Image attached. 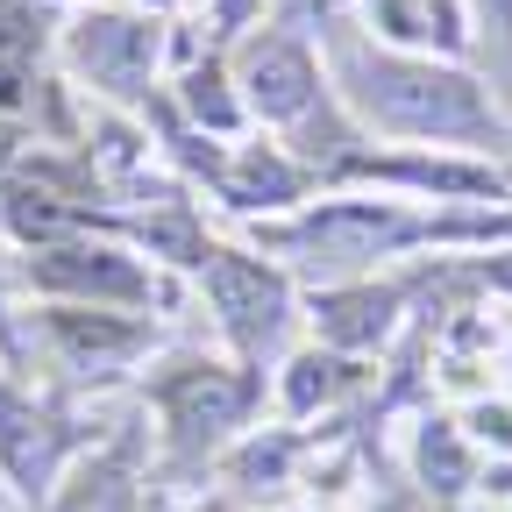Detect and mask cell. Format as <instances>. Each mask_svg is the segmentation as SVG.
<instances>
[{"instance_id": "8992f818", "label": "cell", "mask_w": 512, "mask_h": 512, "mask_svg": "<svg viewBox=\"0 0 512 512\" xmlns=\"http://www.w3.org/2000/svg\"><path fill=\"white\" fill-rule=\"evenodd\" d=\"M150 57H157V29H143V22H121V15L79 22V64L100 86H114V93H136V79L150 72Z\"/></svg>"}, {"instance_id": "ba28073f", "label": "cell", "mask_w": 512, "mask_h": 512, "mask_svg": "<svg viewBox=\"0 0 512 512\" xmlns=\"http://www.w3.org/2000/svg\"><path fill=\"white\" fill-rule=\"evenodd\" d=\"M36 278L64 285V292H107V299H143L150 292V278L128 264L121 249H43Z\"/></svg>"}, {"instance_id": "277c9868", "label": "cell", "mask_w": 512, "mask_h": 512, "mask_svg": "<svg viewBox=\"0 0 512 512\" xmlns=\"http://www.w3.org/2000/svg\"><path fill=\"white\" fill-rule=\"evenodd\" d=\"M157 406L171 413V427H178L185 441H214L221 427H235V420H242L249 384H242V377H228L221 363H185V370H171V377L157 384Z\"/></svg>"}, {"instance_id": "9a60e30c", "label": "cell", "mask_w": 512, "mask_h": 512, "mask_svg": "<svg viewBox=\"0 0 512 512\" xmlns=\"http://www.w3.org/2000/svg\"><path fill=\"white\" fill-rule=\"evenodd\" d=\"M484 278H491V285H505V292H512V256H498V264H484Z\"/></svg>"}, {"instance_id": "6da1fadb", "label": "cell", "mask_w": 512, "mask_h": 512, "mask_svg": "<svg viewBox=\"0 0 512 512\" xmlns=\"http://www.w3.org/2000/svg\"><path fill=\"white\" fill-rule=\"evenodd\" d=\"M342 79L356 93V107L399 136H498L491 100L463 79L441 72L427 57H377V50H349Z\"/></svg>"}, {"instance_id": "30bf717a", "label": "cell", "mask_w": 512, "mask_h": 512, "mask_svg": "<svg viewBox=\"0 0 512 512\" xmlns=\"http://www.w3.org/2000/svg\"><path fill=\"white\" fill-rule=\"evenodd\" d=\"M420 477H427V491H441V498H456V491L470 484V456H463V441H456V427H448V420H427V434H420Z\"/></svg>"}, {"instance_id": "5b68a950", "label": "cell", "mask_w": 512, "mask_h": 512, "mask_svg": "<svg viewBox=\"0 0 512 512\" xmlns=\"http://www.w3.org/2000/svg\"><path fill=\"white\" fill-rule=\"evenodd\" d=\"M242 86H249V107L264 114V121H299L313 107V57L285 36H256L242 50Z\"/></svg>"}, {"instance_id": "3957f363", "label": "cell", "mask_w": 512, "mask_h": 512, "mask_svg": "<svg viewBox=\"0 0 512 512\" xmlns=\"http://www.w3.org/2000/svg\"><path fill=\"white\" fill-rule=\"evenodd\" d=\"M207 292L228 320V335L249 349V356H264L285 328V278L271 264H256V256H235V249H207Z\"/></svg>"}, {"instance_id": "7a4b0ae2", "label": "cell", "mask_w": 512, "mask_h": 512, "mask_svg": "<svg viewBox=\"0 0 512 512\" xmlns=\"http://www.w3.org/2000/svg\"><path fill=\"white\" fill-rule=\"evenodd\" d=\"M434 221H413L399 207H320L306 214L299 228H285V249H299L306 264H363V256H384V249H406V242H427Z\"/></svg>"}, {"instance_id": "9c48e42d", "label": "cell", "mask_w": 512, "mask_h": 512, "mask_svg": "<svg viewBox=\"0 0 512 512\" xmlns=\"http://www.w3.org/2000/svg\"><path fill=\"white\" fill-rule=\"evenodd\" d=\"M392 306H399V292H377V285L328 292L320 299V335H328L335 349H363V342H377L384 328H392Z\"/></svg>"}, {"instance_id": "7c38bea8", "label": "cell", "mask_w": 512, "mask_h": 512, "mask_svg": "<svg viewBox=\"0 0 512 512\" xmlns=\"http://www.w3.org/2000/svg\"><path fill=\"white\" fill-rule=\"evenodd\" d=\"M57 512H136V505H128V477L114 463H100V470L79 477L72 498H57Z\"/></svg>"}, {"instance_id": "8fae6325", "label": "cell", "mask_w": 512, "mask_h": 512, "mask_svg": "<svg viewBox=\"0 0 512 512\" xmlns=\"http://www.w3.org/2000/svg\"><path fill=\"white\" fill-rule=\"evenodd\" d=\"M57 335L72 356H128L143 342V328H121V320H86V313H57Z\"/></svg>"}, {"instance_id": "5bb4252c", "label": "cell", "mask_w": 512, "mask_h": 512, "mask_svg": "<svg viewBox=\"0 0 512 512\" xmlns=\"http://www.w3.org/2000/svg\"><path fill=\"white\" fill-rule=\"evenodd\" d=\"M477 427H484L498 448H512V413H491V406H484V413H477Z\"/></svg>"}, {"instance_id": "2e32d148", "label": "cell", "mask_w": 512, "mask_h": 512, "mask_svg": "<svg viewBox=\"0 0 512 512\" xmlns=\"http://www.w3.org/2000/svg\"><path fill=\"white\" fill-rule=\"evenodd\" d=\"M192 512H228V505H192Z\"/></svg>"}, {"instance_id": "52a82bcc", "label": "cell", "mask_w": 512, "mask_h": 512, "mask_svg": "<svg viewBox=\"0 0 512 512\" xmlns=\"http://www.w3.org/2000/svg\"><path fill=\"white\" fill-rule=\"evenodd\" d=\"M57 456H64V434H57L50 420H36L29 406H15L8 392H0V470L15 477V491L43 498V491H50Z\"/></svg>"}, {"instance_id": "4fadbf2b", "label": "cell", "mask_w": 512, "mask_h": 512, "mask_svg": "<svg viewBox=\"0 0 512 512\" xmlns=\"http://www.w3.org/2000/svg\"><path fill=\"white\" fill-rule=\"evenodd\" d=\"M292 370H299V377H292V406H299V413H306L313 399H328L335 384H342V363H335V356H299Z\"/></svg>"}]
</instances>
